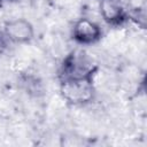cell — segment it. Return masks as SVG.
<instances>
[{
	"instance_id": "1",
	"label": "cell",
	"mask_w": 147,
	"mask_h": 147,
	"mask_svg": "<svg viewBox=\"0 0 147 147\" xmlns=\"http://www.w3.org/2000/svg\"><path fill=\"white\" fill-rule=\"evenodd\" d=\"M60 80V93L67 103L71 106H86L95 99L94 77L62 78Z\"/></svg>"
},
{
	"instance_id": "7",
	"label": "cell",
	"mask_w": 147,
	"mask_h": 147,
	"mask_svg": "<svg viewBox=\"0 0 147 147\" xmlns=\"http://www.w3.org/2000/svg\"><path fill=\"white\" fill-rule=\"evenodd\" d=\"M0 42H1V34H0Z\"/></svg>"
},
{
	"instance_id": "5",
	"label": "cell",
	"mask_w": 147,
	"mask_h": 147,
	"mask_svg": "<svg viewBox=\"0 0 147 147\" xmlns=\"http://www.w3.org/2000/svg\"><path fill=\"white\" fill-rule=\"evenodd\" d=\"M6 37L15 44H29L34 38V28L25 18L7 21L3 25Z\"/></svg>"
},
{
	"instance_id": "6",
	"label": "cell",
	"mask_w": 147,
	"mask_h": 147,
	"mask_svg": "<svg viewBox=\"0 0 147 147\" xmlns=\"http://www.w3.org/2000/svg\"><path fill=\"white\" fill-rule=\"evenodd\" d=\"M7 1H13V0H0V3H2V2H7Z\"/></svg>"
},
{
	"instance_id": "2",
	"label": "cell",
	"mask_w": 147,
	"mask_h": 147,
	"mask_svg": "<svg viewBox=\"0 0 147 147\" xmlns=\"http://www.w3.org/2000/svg\"><path fill=\"white\" fill-rule=\"evenodd\" d=\"M98 65L82 49L71 51L63 60L59 69V79L76 77H95Z\"/></svg>"
},
{
	"instance_id": "3",
	"label": "cell",
	"mask_w": 147,
	"mask_h": 147,
	"mask_svg": "<svg viewBox=\"0 0 147 147\" xmlns=\"http://www.w3.org/2000/svg\"><path fill=\"white\" fill-rule=\"evenodd\" d=\"M102 29L101 26L87 18V17H80L78 18L71 29V38L72 40L82 46H87V45H93L96 44L98 41L101 40L102 38Z\"/></svg>"
},
{
	"instance_id": "4",
	"label": "cell",
	"mask_w": 147,
	"mask_h": 147,
	"mask_svg": "<svg viewBox=\"0 0 147 147\" xmlns=\"http://www.w3.org/2000/svg\"><path fill=\"white\" fill-rule=\"evenodd\" d=\"M99 10L103 22L110 26H121L129 21L127 7L123 0H100Z\"/></svg>"
}]
</instances>
